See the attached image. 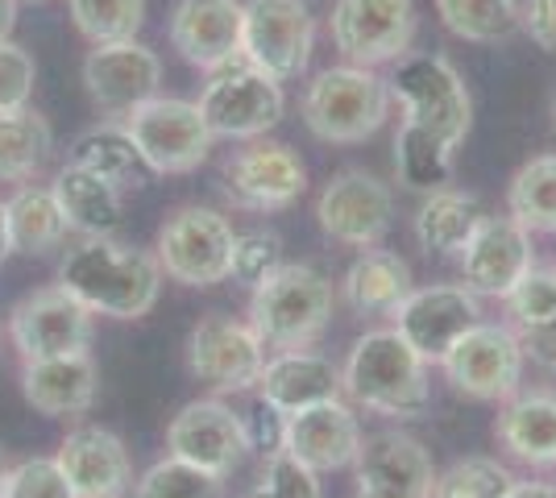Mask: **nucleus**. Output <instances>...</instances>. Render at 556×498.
Returning <instances> with one entry per match:
<instances>
[{
    "label": "nucleus",
    "instance_id": "obj_1",
    "mask_svg": "<svg viewBox=\"0 0 556 498\" xmlns=\"http://www.w3.org/2000/svg\"><path fill=\"white\" fill-rule=\"evenodd\" d=\"M59 286L75 295L92 316L141 320L159 304L163 266L154 254L116 238H79L63 250Z\"/></svg>",
    "mask_w": 556,
    "mask_h": 498
},
{
    "label": "nucleus",
    "instance_id": "obj_2",
    "mask_svg": "<svg viewBox=\"0 0 556 498\" xmlns=\"http://www.w3.org/2000/svg\"><path fill=\"white\" fill-rule=\"evenodd\" d=\"M341 391L357 407L387 420H416L432 404L428 361L394 329H374L353 341L341 370Z\"/></svg>",
    "mask_w": 556,
    "mask_h": 498
},
{
    "label": "nucleus",
    "instance_id": "obj_3",
    "mask_svg": "<svg viewBox=\"0 0 556 498\" xmlns=\"http://www.w3.org/2000/svg\"><path fill=\"white\" fill-rule=\"evenodd\" d=\"M391 84L374 67L341 63L320 72L303 92V125L328 145H357L391 117Z\"/></svg>",
    "mask_w": 556,
    "mask_h": 498
},
{
    "label": "nucleus",
    "instance_id": "obj_4",
    "mask_svg": "<svg viewBox=\"0 0 556 498\" xmlns=\"http://www.w3.org/2000/svg\"><path fill=\"white\" fill-rule=\"evenodd\" d=\"M332 320V283L320 270L282 261L254 286L250 324L266 349H307Z\"/></svg>",
    "mask_w": 556,
    "mask_h": 498
},
{
    "label": "nucleus",
    "instance_id": "obj_5",
    "mask_svg": "<svg viewBox=\"0 0 556 498\" xmlns=\"http://www.w3.org/2000/svg\"><path fill=\"white\" fill-rule=\"evenodd\" d=\"M387 84L394 100L403 104V125L424 129L453 150L469 138L473 100L462 72L444 54H403Z\"/></svg>",
    "mask_w": 556,
    "mask_h": 498
},
{
    "label": "nucleus",
    "instance_id": "obj_6",
    "mask_svg": "<svg viewBox=\"0 0 556 498\" xmlns=\"http://www.w3.org/2000/svg\"><path fill=\"white\" fill-rule=\"evenodd\" d=\"M121 125L138 145L141 163L154 175H191L208 163L212 129L195 100H175V95H150L134 104Z\"/></svg>",
    "mask_w": 556,
    "mask_h": 498
},
{
    "label": "nucleus",
    "instance_id": "obj_7",
    "mask_svg": "<svg viewBox=\"0 0 556 498\" xmlns=\"http://www.w3.org/2000/svg\"><path fill=\"white\" fill-rule=\"evenodd\" d=\"M316 22L303 0H245L241 4V59L278 84L307 72Z\"/></svg>",
    "mask_w": 556,
    "mask_h": 498
},
{
    "label": "nucleus",
    "instance_id": "obj_8",
    "mask_svg": "<svg viewBox=\"0 0 556 498\" xmlns=\"http://www.w3.org/2000/svg\"><path fill=\"white\" fill-rule=\"evenodd\" d=\"M523 345L519 332L507 324H486L478 320L473 329H465L453 349L437 361L444 379L453 382V391H462L478 404H507L523 382Z\"/></svg>",
    "mask_w": 556,
    "mask_h": 498
},
{
    "label": "nucleus",
    "instance_id": "obj_9",
    "mask_svg": "<svg viewBox=\"0 0 556 498\" xmlns=\"http://www.w3.org/2000/svg\"><path fill=\"white\" fill-rule=\"evenodd\" d=\"M195 104L208 120L212 138H237V142H254L270 133L287 113L282 84L250 67L245 59L212 72Z\"/></svg>",
    "mask_w": 556,
    "mask_h": 498
},
{
    "label": "nucleus",
    "instance_id": "obj_10",
    "mask_svg": "<svg viewBox=\"0 0 556 498\" xmlns=\"http://www.w3.org/2000/svg\"><path fill=\"white\" fill-rule=\"evenodd\" d=\"M232 225L212 208L184 204L159 229V266L166 279L184 286H216L229 279L232 258Z\"/></svg>",
    "mask_w": 556,
    "mask_h": 498
},
{
    "label": "nucleus",
    "instance_id": "obj_11",
    "mask_svg": "<svg viewBox=\"0 0 556 498\" xmlns=\"http://www.w3.org/2000/svg\"><path fill=\"white\" fill-rule=\"evenodd\" d=\"M416 4L412 0H337L332 4V42L357 67L399 63L416 38Z\"/></svg>",
    "mask_w": 556,
    "mask_h": 498
},
{
    "label": "nucleus",
    "instance_id": "obj_12",
    "mask_svg": "<svg viewBox=\"0 0 556 498\" xmlns=\"http://www.w3.org/2000/svg\"><path fill=\"white\" fill-rule=\"evenodd\" d=\"M266 366V345L250 320H232L212 311L187 336V370L220 395L254 391Z\"/></svg>",
    "mask_w": 556,
    "mask_h": 498
},
{
    "label": "nucleus",
    "instance_id": "obj_13",
    "mask_svg": "<svg viewBox=\"0 0 556 498\" xmlns=\"http://www.w3.org/2000/svg\"><path fill=\"white\" fill-rule=\"evenodd\" d=\"M394 216V195L382 179H374L370 170H337L325 183L316 200V220L325 229V238L353 250H374L387 238Z\"/></svg>",
    "mask_w": 556,
    "mask_h": 498
},
{
    "label": "nucleus",
    "instance_id": "obj_14",
    "mask_svg": "<svg viewBox=\"0 0 556 498\" xmlns=\"http://www.w3.org/2000/svg\"><path fill=\"white\" fill-rule=\"evenodd\" d=\"M9 341L22 354V361L79 354L92 345V311L63 286L29 291L9 311Z\"/></svg>",
    "mask_w": 556,
    "mask_h": 498
},
{
    "label": "nucleus",
    "instance_id": "obj_15",
    "mask_svg": "<svg viewBox=\"0 0 556 498\" xmlns=\"http://www.w3.org/2000/svg\"><path fill=\"white\" fill-rule=\"evenodd\" d=\"M437 465L412 432H374L353 461V498H432Z\"/></svg>",
    "mask_w": 556,
    "mask_h": 498
},
{
    "label": "nucleus",
    "instance_id": "obj_16",
    "mask_svg": "<svg viewBox=\"0 0 556 498\" xmlns=\"http://www.w3.org/2000/svg\"><path fill=\"white\" fill-rule=\"evenodd\" d=\"M166 449L216 477H229L241 457L254 449L250 424L220 399H195L166 424Z\"/></svg>",
    "mask_w": 556,
    "mask_h": 498
},
{
    "label": "nucleus",
    "instance_id": "obj_17",
    "mask_svg": "<svg viewBox=\"0 0 556 498\" xmlns=\"http://www.w3.org/2000/svg\"><path fill=\"white\" fill-rule=\"evenodd\" d=\"M391 320L394 332L432 366V361H441L453 349V341L465 329H473L482 320V299L465 283H432L412 291L394 308Z\"/></svg>",
    "mask_w": 556,
    "mask_h": 498
},
{
    "label": "nucleus",
    "instance_id": "obj_18",
    "mask_svg": "<svg viewBox=\"0 0 556 498\" xmlns=\"http://www.w3.org/2000/svg\"><path fill=\"white\" fill-rule=\"evenodd\" d=\"M307 191V166L282 142H257L225 163V195L245 213H282Z\"/></svg>",
    "mask_w": 556,
    "mask_h": 498
},
{
    "label": "nucleus",
    "instance_id": "obj_19",
    "mask_svg": "<svg viewBox=\"0 0 556 498\" xmlns=\"http://www.w3.org/2000/svg\"><path fill=\"white\" fill-rule=\"evenodd\" d=\"M462 261L465 286L482 299H507L510 286L519 283L535 266L532 233L515 220V216H482L473 238L465 241V250L457 254Z\"/></svg>",
    "mask_w": 556,
    "mask_h": 498
},
{
    "label": "nucleus",
    "instance_id": "obj_20",
    "mask_svg": "<svg viewBox=\"0 0 556 498\" xmlns=\"http://www.w3.org/2000/svg\"><path fill=\"white\" fill-rule=\"evenodd\" d=\"M159 84H163V63L138 38L104 42L84 59V88L96 108L109 117H125L134 104L159 95Z\"/></svg>",
    "mask_w": 556,
    "mask_h": 498
},
{
    "label": "nucleus",
    "instance_id": "obj_21",
    "mask_svg": "<svg viewBox=\"0 0 556 498\" xmlns=\"http://www.w3.org/2000/svg\"><path fill=\"white\" fill-rule=\"evenodd\" d=\"M278 445L300 457L307 470L316 474H332V470H345L357 461L362 452V424L353 416V407L341 399H325V404H312L303 411L282 416V432H278Z\"/></svg>",
    "mask_w": 556,
    "mask_h": 498
},
{
    "label": "nucleus",
    "instance_id": "obj_22",
    "mask_svg": "<svg viewBox=\"0 0 556 498\" xmlns=\"http://www.w3.org/2000/svg\"><path fill=\"white\" fill-rule=\"evenodd\" d=\"M166 29L170 47L200 72L241 63V0H179Z\"/></svg>",
    "mask_w": 556,
    "mask_h": 498
},
{
    "label": "nucleus",
    "instance_id": "obj_23",
    "mask_svg": "<svg viewBox=\"0 0 556 498\" xmlns=\"http://www.w3.org/2000/svg\"><path fill=\"white\" fill-rule=\"evenodd\" d=\"M54 461L63 465L75 498H125L134 486L129 452L121 445V436H113L109 427L84 424L67 432Z\"/></svg>",
    "mask_w": 556,
    "mask_h": 498
},
{
    "label": "nucleus",
    "instance_id": "obj_24",
    "mask_svg": "<svg viewBox=\"0 0 556 498\" xmlns=\"http://www.w3.org/2000/svg\"><path fill=\"white\" fill-rule=\"evenodd\" d=\"M254 391L262 407L291 416L325 399H341V370L312 349H278L275 357H266Z\"/></svg>",
    "mask_w": 556,
    "mask_h": 498
},
{
    "label": "nucleus",
    "instance_id": "obj_25",
    "mask_svg": "<svg viewBox=\"0 0 556 498\" xmlns=\"http://www.w3.org/2000/svg\"><path fill=\"white\" fill-rule=\"evenodd\" d=\"M22 395L25 404L42 416H84L92 411L96 395H100V370L88 349L59 357H38L25 361L22 370Z\"/></svg>",
    "mask_w": 556,
    "mask_h": 498
},
{
    "label": "nucleus",
    "instance_id": "obj_26",
    "mask_svg": "<svg viewBox=\"0 0 556 498\" xmlns=\"http://www.w3.org/2000/svg\"><path fill=\"white\" fill-rule=\"evenodd\" d=\"M50 195L63 213V225L67 233H79V238H113L121 229V216H125V200H121V188L100 179L88 166L67 163L54 183H50Z\"/></svg>",
    "mask_w": 556,
    "mask_h": 498
},
{
    "label": "nucleus",
    "instance_id": "obj_27",
    "mask_svg": "<svg viewBox=\"0 0 556 498\" xmlns=\"http://www.w3.org/2000/svg\"><path fill=\"white\" fill-rule=\"evenodd\" d=\"M494 440L540 470L556 465V391H515L498 420H494Z\"/></svg>",
    "mask_w": 556,
    "mask_h": 498
},
{
    "label": "nucleus",
    "instance_id": "obj_28",
    "mask_svg": "<svg viewBox=\"0 0 556 498\" xmlns=\"http://www.w3.org/2000/svg\"><path fill=\"white\" fill-rule=\"evenodd\" d=\"M412 266L387 254V250H366L362 258L345 270L341 295L357 316H394V308L412 295Z\"/></svg>",
    "mask_w": 556,
    "mask_h": 498
},
{
    "label": "nucleus",
    "instance_id": "obj_29",
    "mask_svg": "<svg viewBox=\"0 0 556 498\" xmlns=\"http://www.w3.org/2000/svg\"><path fill=\"white\" fill-rule=\"evenodd\" d=\"M482 216L486 213H482L478 195L457 188L432 191L416 213V241L428 254H437V258H457L465 250V241L473 238Z\"/></svg>",
    "mask_w": 556,
    "mask_h": 498
},
{
    "label": "nucleus",
    "instance_id": "obj_30",
    "mask_svg": "<svg viewBox=\"0 0 556 498\" xmlns=\"http://www.w3.org/2000/svg\"><path fill=\"white\" fill-rule=\"evenodd\" d=\"M67 163L75 166H88L96 170L100 179H109L116 188H146L150 183V166L141 163L138 145L129 138V129L125 125H96L88 133H79L75 142H71V158Z\"/></svg>",
    "mask_w": 556,
    "mask_h": 498
},
{
    "label": "nucleus",
    "instance_id": "obj_31",
    "mask_svg": "<svg viewBox=\"0 0 556 498\" xmlns=\"http://www.w3.org/2000/svg\"><path fill=\"white\" fill-rule=\"evenodd\" d=\"M4 216H9L13 254L42 258L50 250H59L63 238H67V225H63V213H59L50 188H34V183L17 188L4 200Z\"/></svg>",
    "mask_w": 556,
    "mask_h": 498
},
{
    "label": "nucleus",
    "instance_id": "obj_32",
    "mask_svg": "<svg viewBox=\"0 0 556 498\" xmlns=\"http://www.w3.org/2000/svg\"><path fill=\"white\" fill-rule=\"evenodd\" d=\"M50 145H54L50 120L29 104L17 113H0V183L34 179L50 158Z\"/></svg>",
    "mask_w": 556,
    "mask_h": 498
},
{
    "label": "nucleus",
    "instance_id": "obj_33",
    "mask_svg": "<svg viewBox=\"0 0 556 498\" xmlns=\"http://www.w3.org/2000/svg\"><path fill=\"white\" fill-rule=\"evenodd\" d=\"M453 145L437 142L432 133L412 129V125H399L394 133V179L407 191H441L453 183Z\"/></svg>",
    "mask_w": 556,
    "mask_h": 498
},
{
    "label": "nucleus",
    "instance_id": "obj_34",
    "mask_svg": "<svg viewBox=\"0 0 556 498\" xmlns=\"http://www.w3.org/2000/svg\"><path fill=\"white\" fill-rule=\"evenodd\" d=\"M507 213L528 233H556V154H540L515 170L507 188Z\"/></svg>",
    "mask_w": 556,
    "mask_h": 498
},
{
    "label": "nucleus",
    "instance_id": "obj_35",
    "mask_svg": "<svg viewBox=\"0 0 556 498\" xmlns=\"http://www.w3.org/2000/svg\"><path fill=\"white\" fill-rule=\"evenodd\" d=\"M437 13L448 34L462 42H507L510 34L523 25V13L515 0H437Z\"/></svg>",
    "mask_w": 556,
    "mask_h": 498
},
{
    "label": "nucleus",
    "instance_id": "obj_36",
    "mask_svg": "<svg viewBox=\"0 0 556 498\" xmlns=\"http://www.w3.org/2000/svg\"><path fill=\"white\" fill-rule=\"evenodd\" d=\"M67 9L75 29L92 47L138 38L141 22H146V0H67Z\"/></svg>",
    "mask_w": 556,
    "mask_h": 498
},
{
    "label": "nucleus",
    "instance_id": "obj_37",
    "mask_svg": "<svg viewBox=\"0 0 556 498\" xmlns=\"http://www.w3.org/2000/svg\"><path fill=\"white\" fill-rule=\"evenodd\" d=\"M134 498H225V477L208 474L191 461H179V457H166L138 477Z\"/></svg>",
    "mask_w": 556,
    "mask_h": 498
},
{
    "label": "nucleus",
    "instance_id": "obj_38",
    "mask_svg": "<svg viewBox=\"0 0 556 498\" xmlns=\"http://www.w3.org/2000/svg\"><path fill=\"white\" fill-rule=\"evenodd\" d=\"M519 477L494 457H465L437 474L432 498H507Z\"/></svg>",
    "mask_w": 556,
    "mask_h": 498
},
{
    "label": "nucleus",
    "instance_id": "obj_39",
    "mask_svg": "<svg viewBox=\"0 0 556 498\" xmlns=\"http://www.w3.org/2000/svg\"><path fill=\"white\" fill-rule=\"evenodd\" d=\"M245 498H325L320 495V474L307 470L300 457L275 445L262 461V474H257L254 490Z\"/></svg>",
    "mask_w": 556,
    "mask_h": 498
},
{
    "label": "nucleus",
    "instance_id": "obj_40",
    "mask_svg": "<svg viewBox=\"0 0 556 498\" xmlns=\"http://www.w3.org/2000/svg\"><path fill=\"white\" fill-rule=\"evenodd\" d=\"M510 311V324L515 329H532L556 316V270H540L532 266L519 283L510 286V295L503 299Z\"/></svg>",
    "mask_w": 556,
    "mask_h": 498
},
{
    "label": "nucleus",
    "instance_id": "obj_41",
    "mask_svg": "<svg viewBox=\"0 0 556 498\" xmlns=\"http://www.w3.org/2000/svg\"><path fill=\"white\" fill-rule=\"evenodd\" d=\"M282 266V241L266 229H254V233H237L232 241V258H229V279L232 283L257 286L266 274H275Z\"/></svg>",
    "mask_w": 556,
    "mask_h": 498
},
{
    "label": "nucleus",
    "instance_id": "obj_42",
    "mask_svg": "<svg viewBox=\"0 0 556 498\" xmlns=\"http://www.w3.org/2000/svg\"><path fill=\"white\" fill-rule=\"evenodd\" d=\"M0 498H75V490L54 457H29L9 470Z\"/></svg>",
    "mask_w": 556,
    "mask_h": 498
},
{
    "label": "nucleus",
    "instance_id": "obj_43",
    "mask_svg": "<svg viewBox=\"0 0 556 498\" xmlns=\"http://www.w3.org/2000/svg\"><path fill=\"white\" fill-rule=\"evenodd\" d=\"M34 79H38L34 54L17 47L13 38H0V113L25 108L34 95Z\"/></svg>",
    "mask_w": 556,
    "mask_h": 498
},
{
    "label": "nucleus",
    "instance_id": "obj_44",
    "mask_svg": "<svg viewBox=\"0 0 556 498\" xmlns=\"http://www.w3.org/2000/svg\"><path fill=\"white\" fill-rule=\"evenodd\" d=\"M519 345H523V357L540 370H556V316L532 329H519Z\"/></svg>",
    "mask_w": 556,
    "mask_h": 498
},
{
    "label": "nucleus",
    "instance_id": "obj_45",
    "mask_svg": "<svg viewBox=\"0 0 556 498\" xmlns=\"http://www.w3.org/2000/svg\"><path fill=\"white\" fill-rule=\"evenodd\" d=\"M523 29L532 34L535 47L556 54V0H528L523 4Z\"/></svg>",
    "mask_w": 556,
    "mask_h": 498
},
{
    "label": "nucleus",
    "instance_id": "obj_46",
    "mask_svg": "<svg viewBox=\"0 0 556 498\" xmlns=\"http://www.w3.org/2000/svg\"><path fill=\"white\" fill-rule=\"evenodd\" d=\"M507 498H556L553 482H515Z\"/></svg>",
    "mask_w": 556,
    "mask_h": 498
},
{
    "label": "nucleus",
    "instance_id": "obj_47",
    "mask_svg": "<svg viewBox=\"0 0 556 498\" xmlns=\"http://www.w3.org/2000/svg\"><path fill=\"white\" fill-rule=\"evenodd\" d=\"M17 25V0H0V38H9Z\"/></svg>",
    "mask_w": 556,
    "mask_h": 498
},
{
    "label": "nucleus",
    "instance_id": "obj_48",
    "mask_svg": "<svg viewBox=\"0 0 556 498\" xmlns=\"http://www.w3.org/2000/svg\"><path fill=\"white\" fill-rule=\"evenodd\" d=\"M13 254V241H9V216H4V200H0V266Z\"/></svg>",
    "mask_w": 556,
    "mask_h": 498
},
{
    "label": "nucleus",
    "instance_id": "obj_49",
    "mask_svg": "<svg viewBox=\"0 0 556 498\" xmlns=\"http://www.w3.org/2000/svg\"><path fill=\"white\" fill-rule=\"evenodd\" d=\"M9 470H13V465H9V457H4V449H0V495H4V477H9Z\"/></svg>",
    "mask_w": 556,
    "mask_h": 498
},
{
    "label": "nucleus",
    "instance_id": "obj_50",
    "mask_svg": "<svg viewBox=\"0 0 556 498\" xmlns=\"http://www.w3.org/2000/svg\"><path fill=\"white\" fill-rule=\"evenodd\" d=\"M553 117H556V95H553Z\"/></svg>",
    "mask_w": 556,
    "mask_h": 498
},
{
    "label": "nucleus",
    "instance_id": "obj_51",
    "mask_svg": "<svg viewBox=\"0 0 556 498\" xmlns=\"http://www.w3.org/2000/svg\"><path fill=\"white\" fill-rule=\"evenodd\" d=\"M29 4H38V0H29Z\"/></svg>",
    "mask_w": 556,
    "mask_h": 498
}]
</instances>
